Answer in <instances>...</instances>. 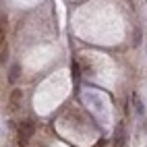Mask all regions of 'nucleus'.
<instances>
[{
  "instance_id": "obj_1",
  "label": "nucleus",
  "mask_w": 147,
  "mask_h": 147,
  "mask_svg": "<svg viewBox=\"0 0 147 147\" xmlns=\"http://www.w3.org/2000/svg\"><path fill=\"white\" fill-rule=\"evenodd\" d=\"M21 100H23V91L21 89H13L11 91V100H8V112H15L19 108V104H21Z\"/></svg>"
},
{
  "instance_id": "obj_2",
  "label": "nucleus",
  "mask_w": 147,
  "mask_h": 147,
  "mask_svg": "<svg viewBox=\"0 0 147 147\" xmlns=\"http://www.w3.org/2000/svg\"><path fill=\"white\" fill-rule=\"evenodd\" d=\"M19 133H23V135H27V137H31L33 133H35V122L33 120H21V124H19Z\"/></svg>"
},
{
  "instance_id": "obj_3",
  "label": "nucleus",
  "mask_w": 147,
  "mask_h": 147,
  "mask_svg": "<svg viewBox=\"0 0 147 147\" xmlns=\"http://www.w3.org/2000/svg\"><path fill=\"white\" fill-rule=\"evenodd\" d=\"M19 75H21V66H19V64H13V66H11V73H8V81H11V83H17Z\"/></svg>"
},
{
  "instance_id": "obj_4",
  "label": "nucleus",
  "mask_w": 147,
  "mask_h": 147,
  "mask_svg": "<svg viewBox=\"0 0 147 147\" xmlns=\"http://www.w3.org/2000/svg\"><path fill=\"white\" fill-rule=\"evenodd\" d=\"M133 106H135V110L139 112V114H143V104H141V97L137 95V93H133Z\"/></svg>"
},
{
  "instance_id": "obj_5",
  "label": "nucleus",
  "mask_w": 147,
  "mask_h": 147,
  "mask_svg": "<svg viewBox=\"0 0 147 147\" xmlns=\"http://www.w3.org/2000/svg\"><path fill=\"white\" fill-rule=\"evenodd\" d=\"M0 58H2V62L8 60V46H6V42H4V37H2V50H0Z\"/></svg>"
},
{
  "instance_id": "obj_6",
  "label": "nucleus",
  "mask_w": 147,
  "mask_h": 147,
  "mask_svg": "<svg viewBox=\"0 0 147 147\" xmlns=\"http://www.w3.org/2000/svg\"><path fill=\"white\" fill-rule=\"evenodd\" d=\"M27 141H29V137H27V135H23V133H19V139H17L19 147H27Z\"/></svg>"
},
{
  "instance_id": "obj_7",
  "label": "nucleus",
  "mask_w": 147,
  "mask_h": 147,
  "mask_svg": "<svg viewBox=\"0 0 147 147\" xmlns=\"http://www.w3.org/2000/svg\"><path fill=\"white\" fill-rule=\"evenodd\" d=\"M116 145H124V131L118 129V133H116Z\"/></svg>"
},
{
  "instance_id": "obj_8",
  "label": "nucleus",
  "mask_w": 147,
  "mask_h": 147,
  "mask_svg": "<svg viewBox=\"0 0 147 147\" xmlns=\"http://www.w3.org/2000/svg\"><path fill=\"white\" fill-rule=\"evenodd\" d=\"M73 79L79 81V62L77 60H73Z\"/></svg>"
},
{
  "instance_id": "obj_9",
  "label": "nucleus",
  "mask_w": 147,
  "mask_h": 147,
  "mask_svg": "<svg viewBox=\"0 0 147 147\" xmlns=\"http://www.w3.org/2000/svg\"><path fill=\"white\" fill-rule=\"evenodd\" d=\"M135 44H137V46L141 44V31H137V33H135Z\"/></svg>"
}]
</instances>
